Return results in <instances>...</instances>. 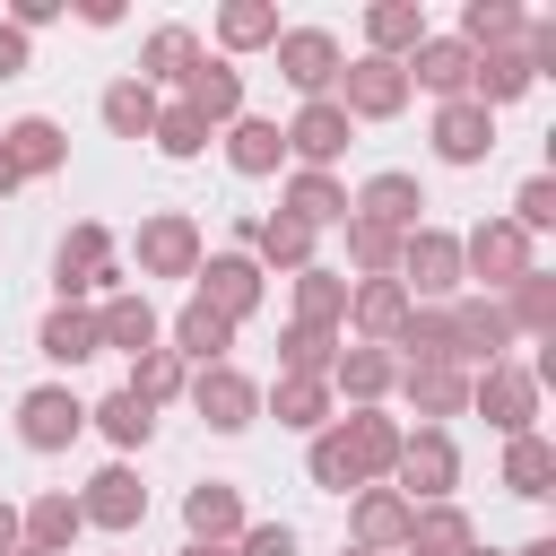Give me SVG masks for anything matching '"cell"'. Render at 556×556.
Wrapping results in <instances>:
<instances>
[{"instance_id":"cell-36","label":"cell","mask_w":556,"mask_h":556,"mask_svg":"<svg viewBox=\"0 0 556 556\" xmlns=\"http://www.w3.org/2000/svg\"><path fill=\"white\" fill-rule=\"evenodd\" d=\"M35 348H43L52 365H87V356H104V348H96V304H52V313L35 321Z\"/></svg>"},{"instance_id":"cell-14","label":"cell","mask_w":556,"mask_h":556,"mask_svg":"<svg viewBox=\"0 0 556 556\" xmlns=\"http://www.w3.org/2000/svg\"><path fill=\"white\" fill-rule=\"evenodd\" d=\"M78 513H87V530L130 539V530L148 521V486H139V469H130V460H104V469L78 486Z\"/></svg>"},{"instance_id":"cell-58","label":"cell","mask_w":556,"mask_h":556,"mask_svg":"<svg viewBox=\"0 0 556 556\" xmlns=\"http://www.w3.org/2000/svg\"><path fill=\"white\" fill-rule=\"evenodd\" d=\"M469 556H504V547H469Z\"/></svg>"},{"instance_id":"cell-56","label":"cell","mask_w":556,"mask_h":556,"mask_svg":"<svg viewBox=\"0 0 556 556\" xmlns=\"http://www.w3.org/2000/svg\"><path fill=\"white\" fill-rule=\"evenodd\" d=\"M182 556H226V547H200V539H182Z\"/></svg>"},{"instance_id":"cell-50","label":"cell","mask_w":556,"mask_h":556,"mask_svg":"<svg viewBox=\"0 0 556 556\" xmlns=\"http://www.w3.org/2000/svg\"><path fill=\"white\" fill-rule=\"evenodd\" d=\"M513 226H521L530 243H539V235L556 226V174H530V182L513 191Z\"/></svg>"},{"instance_id":"cell-38","label":"cell","mask_w":556,"mask_h":556,"mask_svg":"<svg viewBox=\"0 0 556 556\" xmlns=\"http://www.w3.org/2000/svg\"><path fill=\"white\" fill-rule=\"evenodd\" d=\"M287 287H295V321H313V330H339V321H348V269L313 261V269H295Z\"/></svg>"},{"instance_id":"cell-55","label":"cell","mask_w":556,"mask_h":556,"mask_svg":"<svg viewBox=\"0 0 556 556\" xmlns=\"http://www.w3.org/2000/svg\"><path fill=\"white\" fill-rule=\"evenodd\" d=\"M9 191H17V165H9V156H0V200H9Z\"/></svg>"},{"instance_id":"cell-21","label":"cell","mask_w":556,"mask_h":556,"mask_svg":"<svg viewBox=\"0 0 556 556\" xmlns=\"http://www.w3.org/2000/svg\"><path fill=\"white\" fill-rule=\"evenodd\" d=\"M400 70H408V87H426L434 104H452V96H469V70H478V52H469L460 35H426V43H417Z\"/></svg>"},{"instance_id":"cell-48","label":"cell","mask_w":556,"mask_h":556,"mask_svg":"<svg viewBox=\"0 0 556 556\" xmlns=\"http://www.w3.org/2000/svg\"><path fill=\"white\" fill-rule=\"evenodd\" d=\"M304 478H313L321 495H356V460H348V443H339V417L313 434V452H304Z\"/></svg>"},{"instance_id":"cell-37","label":"cell","mask_w":556,"mask_h":556,"mask_svg":"<svg viewBox=\"0 0 556 556\" xmlns=\"http://www.w3.org/2000/svg\"><path fill=\"white\" fill-rule=\"evenodd\" d=\"M504 495H521V504H547L556 495V443L547 434H513L504 443Z\"/></svg>"},{"instance_id":"cell-15","label":"cell","mask_w":556,"mask_h":556,"mask_svg":"<svg viewBox=\"0 0 556 556\" xmlns=\"http://www.w3.org/2000/svg\"><path fill=\"white\" fill-rule=\"evenodd\" d=\"M400 417L391 408H348L339 417V443H348V460H356V486H391V469H400Z\"/></svg>"},{"instance_id":"cell-1","label":"cell","mask_w":556,"mask_h":556,"mask_svg":"<svg viewBox=\"0 0 556 556\" xmlns=\"http://www.w3.org/2000/svg\"><path fill=\"white\" fill-rule=\"evenodd\" d=\"M52 287H61V304H104V295H122L130 269H122V252H113V226L78 217V226L61 235V252H52Z\"/></svg>"},{"instance_id":"cell-6","label":"cell","mask_w":556,"mask_h":556,"mask_svg":"<svg viewBox=\"0 0 556 556\" xmlns=\"http://www.w3.org/2000/svg\"><path fill=\"white\" fill-rule=\"evenodd\" d=\"M182 400H191V417L208 426V434H243V426H261V382L226 356V365H200L191 382H182Z\"/></svg>"},{"instance_id":"cell-40","label":"cell","mask_w":556,"mask_h":556,"mask_svg":"<svg viewBox=\"0 0 556 556\" xmlns=\"http://www.w3.org/2000/svg\"><path fill=\"white\" fill-rule=\"evenodd\" d=\"M269 43H278V9H269V0H226V9H217V61L269 52Z\"/></svg>"},{"instance_id":"cell-31","label":"cell","mask_w":556,"mask_h":556,"mask_svg":"<svg viewBox=\"0 0 556 556\" xmlns=\"http://www.w3.org/2000/svg\"><path fill=\"white\" fill-rule=\"evenodd\" d=\"M217 148H226V165H235L243 182H261V174H278V165H287V139H278V122H269V113L226 122V130H217Z\"/></svg>"},{"instance_id":"cell-18","label":"cell","mask_w":556,"mask_h":556,"mask_svg":"<svg viewBox=\"0 0 556 556\" xmlns=\"http://www.w3.org/2000/svg\"><path fill=\"white\" fill-rule=\"evenodd\" d=\"M443 313H452V356H460V374H469V365H495V356L513 348V321H504L495 295H452Z\"/></svg>"},{"instance_id":"cell-33","label":"cell","mask_w":556,"mask_h":556,"mask_svg":"<svg viewBox=\"0 0 556 556\" xmlns=\"http://www.w3.org/2000/svg\"><path fill=\"white\" fill-rule=\"evenodd\" d=\"M426 35H434V26H426L417 0H374V9H365V52H374V61H408Z\"/></svg>"},{"instance_id":"cell-22","label":"cell","mask_w":556,"mask_h":556,"mask_svg":"<svg viewBox=\"0 0 556 556\" xmlns=\"http://www.w3.org/2000/svg\"><path fill=\"white\" fill-rule=\"evenodd\" d=\"M0 156L17 165V182H35V174H61V165H70V130H61L52 113H17V122L0 130Z\"/></svg>"},{"instance_id":"cell-16","label":"cell","mask_w":556,"mask_h":556,"mask_svg":"<svg viewBox=\"0 0 556 556\" xmlns=\"http://www.w3.org/2000/svg\"><path fill=\"white\" fill-rule=\"evenodd\" d=\"M400 321H408L400 278H348V321H339V339H356V348H391Z\"/></svg>"},{"instance_id":"cell-26","label":"cell","mask_w":556,"mask_h":556,"mask_svg":"<svg viewBox=\"0 0 556 556\" xmlns=\"http://www.w3.org/2000/svg\"><path fill=\"white\" fill-rule=\"evenodd\" d=\"M165 348H174L191 374H200V365H226V348H235V321H226V313H208L200 295H182V313L165 321Z\"/></svg>"},{"instance_id":"cell-43","label":"cell","mask_w":556,"mask_h":556,"mask_svg":"<svg viewBox=\"0 0 556 556\" xmlns=\"http://www.w3.org/2000/svg\"><path fill=\"white\" fill-rule=\"evenodd\" d=\"M521 35H530V17H521L513 0H469V9H460V43H469V52H513Z\"/></svg>"},{"instance_id":"cell-53","label":"cell","mask_w":556,"mask_h":556,"mask_svg":"<svg viewBox=\"0 0 556 556\" xmlns=\"http://www.w3.org/2000/svg\"><path fill=\"white\" fill-rule=\"evenodd\" d=\"M0 556H17V504L0 495Z\"/></svg>"},{"instance_id":"cell-3","label":"cell","mask_w":556,"mask_h":556,"mask_svg":"<svg viewBox=\"0 0 556 556\" xmlns=\"http://www.w3.org/2000/svg\"><path fill=\"white\" fill-rule=\"evenodd\" d=\"M400 295L408 304H452V295H469L460 287V235L452 226H417V235H400Z\"/></svg>"},{"instance_id":"cell-35","label":"cell","mask_w":556,"mask_h":556,"mask_svg":"<svg viewBox=\"0 0 556 556\" xmlns=\"http://www.w3.org/2000/svg\"><path fill=\"white\" fill-rule=\"evenodd\" d=\"M191 70H200V35H191V26H156V35L139 43V70H130V78H139V87H182Z\"/></svg>"},{"instance_id":"cell-9","label":"cell","mask_w":556,"mask_h":556,"mask_svg":"<svg viewBox=\"0 0 556 556\" xmlns=\"http://www.w3.org/2000/svg\"><path fill=\"white\" fill-rule=\"evenodd\" d=\"M269 52H278V78H287L304 104H313V96H330V87H339V70H348V52H339V35H330V26H278V43H269Z\"/></svg>"},{"instance_id":"cell-28","label":"cell","mask_w":556,"mask_h":556,"mask_svg":"<svg viewBox=\"0 0 556 556\" xmlns=\"http://www.w3.org/2000/svg\"><path fill=\"white\" fill-rule=\"evenodd\" d=\"M278 217H295V226H313V235H330V226H348V182L339 174H287V191H278Z\"/></svg>"},{"instance_id":"cell-5","label":"cell","mask_w":556,"mask_h":556,"mask_svg":"<svg viewBox=\"0 0 556 556\" xmlns=\"http://www.w3.org/2000/svg\"><path fill=\"white\" fill-rule=\"evenodd\" d=\"M191 295H200L208 313H226V321L243 330V321H252V313L269 304V278H261V261H252V252L235 243V252H200V269H191Z\"/></svg>"},{"instance_id":"cell-54","label":"cell","mask_w":556,"mask_h":556,"mask_svg":"<svg viewBox=\"0 0 556 556\" xmlns=\"http://www.w3.org/2000/svg\"><path fill=\"white\" fill-rule=\"evenodd\" d=\"M504 556H556V539H521V547H504Z\"/></svg>"},{"instance_id":"cell-12","label":"cell","mask_w":556,"mask_h":556,"mask_svg":"<svg viewBox=\"0 0 556 556\" xmlns=\"http://www.w3.org/2000/svg\"><path fill=\"white\" fill-rule=\"evenodd\" d=\"M200 226L182 217V208H156V217H139V243H130V261H139V287L148 278H191L200 269Z\"/></svg>"},{"instance_id":"cell-25","label":"cell","mask_w":556,"mask_h":556,"mask_svg":"<svg viewBox=\"0 0 556 556\" xmlns=\"http://www.w3.org/2000/svg\"><path fill=\"white\" fill-rule=\"evenodd\" d=\"M408 495L400 486H356V504H348V530H356V547H374V556H400L408 547Z\"/></svg>"},{"instance_id":"cell-2","label":"cell","mask_w":556,"mask_h":556,"mask_svg":"<svg viewBox=\"0 0 556 556\" xmlns=\"http://www.w3.org/2000/svg\"><path fill=\"white\" fill-rule=\"evenodd\" d=\"M539 269V243L513 226V217H478L469 235H460V287L469 295H504L513 278H530Z\"/></svg>"},{"instance_id":"cell-39","label":"cell","mask_w":556,"mask_h":556,"mask_svg":"<svg viewBox=\"0 0 556 556\" xmlns=\"http://www.w3.org/2000/svg\"><path fill=\"white\" fill-rule=\"evenodd\" d=\"M504 321H513V339H556V278L547 269H530V278H513L504 295Z\"/></svg>"},{"instance_id":"cell-30","label":"cell","mask_w":556,"mask_h":556,"mask_svg":"<svg viewBox=\"0 0 556 556\" xmlns=\"http://www.w3.org/2000/svg\"><path fill=\"white\" fill-rule=\"evenodd\" d=\"M182 104H191V113H200L208 130L243 122V70H235V61H208V52H200V70L182 78Z\"/></svg>"},{"instance_id":"cell-29","label":"cell","mask_w":556,"mask_h":556,"mask_svg":"<svg viewBox=\"0 0 556 556\" xmlns=\"http://www.w3.org/2000/svg\"><path fill=\"white\" fill-rule=\"evenodd\" d=\"M261 417H278L287 434H321V426L339 417V400H330V382H304V374H278V382L261 391Z\"/></svg>"},{"instance_id":"cell-49","label":"cell","mask_w":556,"mask_h":556,"mask_svg":"<svg viewBox=\"0 0 556 556\" xmlns=\"http://www.w3.org/2000/svg\"><path fill=\"white\" fill-rule=\"evenodd\" d=\"M339 235H348V269H356V278H391V269H400V235H382V226H365V217H348Z\"/></svg>"},{"instance_id":"cell-24","label":"cell","mask_w":556,"mask_h":556,"mask_svg":"<svg viewBox=\"0 0 556 556\" xmlns=\"http://www.w3.org/2000/svg\"><path fill=\"white\" fill-rule=\"evenodd\" d=\"M243 486H226V478H200L191 495H182V530L200 539V547H235L243 539Z\"/></svg>"},{"instance_id":"cell-10","label":"cell","mask_w":556,"mask_h":556,"mask_svg":"<svg viewBox=\"0 0 556 556\" xmlns=\"http://www.w3.org/2000/svg\"><path fill=\"white\" fill-rule=\"evenodd\" d=\"M278 139H287V156H295L304 174H330V165L356 148V122H348L330 96H313V104H295V113L278 122Z\"/></svg>"},{"instance_id":"cell-23","label":"cell","mask_w":556,"mask_h":556,"mask_svg":"<svg viewBox=\"0 0 556 556\" xmlns=\"http://www.w3.org/2000/svg\"><path fill=\"white\" fill-rule=\"evenodd\" d=\"M391 382H400V356L391 348H339V365H330V400H348V408H382L391 400Z\"/></svg>"},{"instance_id":"cell-47","label":"cell","mask_w":556,"mask_h":556,"mask_svg":"<svg viewBox=\"0 0 556 556\" xmlns=\"http://www.w3.org/2000/svg\"><path fill=\"white\" fill-rule=\"evenodd\" d=\"M148 139H156V156H174V165H191V156H200V148L217 139V130H208V122H200V113H191V104L174 96V104H156V130H148Z\"/></svg>"},{"instance_id":"cell-27","label":"cell","mask_w":556,"mask_h":556,"mask_svg":"<svg viewBox=\"0 0 556 556\" xmlns=\"http://www.w3.org/2000/svg\"><path fill=\"white\" fill-rule=\"evenodd\" d=\"M408 408H417V426H443V417H460L469 408V374L460 365H400V382H391Z\"/></svg>"},{"instance_id":"cell-42","label":"cell","mask_w":556,"mask_h":556,"mask_svg":"<svg viewBox=\"0 0 556 556\" xmlns=\"http://www.w3.org/2000/svg\"><path fill=\"white\" fill-rule=\"evenodd\" d=\"M339 330H313V321H287L278 330V374H304V382H330V365H339Z\"/></svg>"},{"instance_id":"cell-45","label":"cell","mask_w":556,"mask_h":556,"mask_svg":"<svg viewBox=\"0 0 556 556\" xmlns=\"http://www.w3.org/2000/svg\"><path fill=\"white\" fill-rule=\"evenodd\" d=\"M87 426H96L113 452H148V434H156V408H139L130 391H104V400L87 408Z\"/></svg>"},{"instance_id":"cell-52","label":"cell","mask_w":556,"mask_h":556,"mask_svg":"<svg viewBox=\"0 0 556 556\" xmlns=\"http://www.w3.org/2000/svg\"><path fill=\"white\" fill-rule=\"evenodd\" d=\"M26 70H35V43H26V35L0 17V78H26Z\"/></svg>"},{"instance_id":"cell-46","label":"cell","mask_w":556,"mask_h":556,"mask_svg":"<svg viewBox=\"0 0 556 556\" xmlns=\"http://www.w3.org/2000/svg\"><path fill=\"white\" fill-rule=\"evenodd\" d=\"M182 382H191V365H182L174 348H148V356H130V382H122V391H130L139 408H165V400H182Z\"/></svg>"},{"instance_id":"cell-17","label":"cell","mask_w":556,"mask_h":556,"mask_svg":"<svg viewBox=\"0 0 556 556\" xmlns=\"http://www.w3.org/2000/svg\"><path fill=\"white\" fill-rule=\"evenodd\" d=\"M96 348H113V356H148V348H165V313L148 304V287H122V295L96 304Z\"/></svg>"},{"instance_id":"cell-13","label":"cell","mask_w":556,"mask_h":556,"mask_svg":"<svg viewBox=\"0 0 556 556\" xmlns=\"http://www.w3.org/2000/svg\"><path fill=\"white\" fill-rule=\"evenodd\" d=\"M348 217H365V226H382V235H417V226H426V182L400 174V165H382L374 182L348 191Z\"/></svg>"},{"instance_id":"cell-34","label":"cell","mask_w":556,"mask_h":556,"mask_svg":"<svg viewBox=\"0 0 556 556\" xmlns=\"http://www.w3.org/2000/svg\"><path fill=\"white\" fill-rule=\"evenodd\" d=\"M469 547H478V521L460 504H417L408 513V547L400 556H469Z\"/></svg>"},{"instance_id":"cell-51","label":"cell","mask_w":556,"mask_h":556,"mask_svg":"<svg viewBox=\"0 0 556 556\" xmlns=\"http://www.w3.org/2000/svg\"><path fill=\"white\" fill-rule=\"evenodd\" d=\"M226 556H295V530L287 521H243V539Z\"/></svg>"},{"instance_id":"cell-41","label":"cell","mask_w":556,"mask_h":556,"mask_svg":"<svg viewBox=\"0 0 556 556\" xmlns=\"http://www.w3.org/2000/svg\"><path fill=\"white\" fill-rule=\"evenodd\" d=\"M530 87H539V78H530L521 43H513V52H478V70H469V104H486V113H495V104H521Z\"/></svg>"},{"instance_id":"cell-4","label":"cell","mask_w":556,"mask_h":556,"mask_svg":"<svg viewBox=\"0 0 556 556\" xmlns=\"http://www.w3.org/2000/svg\"><path fill=\"white\" fill-rule=\"evenodd\" d=\"M391 486H400L408 504H452V495H460V443H452V426H408Z\"/></svg>"},{"instance_id":"cell-8","label":"cell","mask_w":556,"mask_h":556,"mask_svg":"<svg viewBox=\"0 0 556 556\" xmlns=\"http://www.w3.org/2000/svg\"><path fill=\"white\" fill-rule=\"evenodd\" d=\"M408 70L400 61H374V52H356L348 70H339V87H330V104L348 113V122H391V113H408Z\"/></svg>"},{"instance_id":"cell-44","label":"cell","mask_w":556,"mask_h":556,"mask_svg":"<svg viewBox=\"0 0 556 556\" xmlns=\"http://www.w3.org/2000/svg\"><path fill=\"white\" fill-rule=\"evenodd\" d=\"M156 104H165V96H156V87H139V78H113V87L96 96V113H104V130H113V139H148V130H156Z\"/></svg>"},{"instance_id":"cell-32","label":"cell","mask_w":556,"mask_h":556,"mask_svg":"<svg viewBox=\"0 0 556 556\" xmlns=\"http://www.w3.org/2000/svg\"><path fill=\"white\" fill-rule=\"evenodd\" d=\"M243 252L261 261V278H278V269L295 278V269H313V261H321V235H313V226H295V217H261Z\"/></svg>"},{"instance_id":"cell-19","label":"cell","mask_w":556,"mask_h":556,"mask_svg":"<svg viewBox=\"0 0 556 556\" xmlns=\"http://www.w3.org/2000/svg\"><path fill=\"white\" fill-rule=\"evenodd\" d=\"M434 156L443 165H486L495 156V113L486 104H469V96H452V104H434Z\"/></svg>"},{"instance_id":"cell-59","label":"cell","mask_w":556,"mask_h":556,"mask_svg":"<svg viewBox=\"0 0 556 556\" xmlns=\"http://www.w3.org/2000/svg\"><path fill=\"white\" fill-rule=\"evenodd\" d=\"M17 556H35V547H17Z\"/></svg>"},{"instance_id":"cell-7","label":"cell","mask_w":556,"mask_h":556,"mask_svg":"<svg viewBox=\"0 0 556 556\" xmlns=\"http://www.w3.org/2000/svg\"><path fill=\"white\" fill-rule=\"evenodd\" d=\"M469 408L513 443V434H539V382L513 365V356H495V365H478L469 374Z\"/></svg>"},{"instance_id":"cell-20","label":"cell","mask_w":556,"mask_h":556,"mask_svg":"<svg viewBox=\"0 0 556 556\" xmlns=\"http://www.w3.org/2000/svg\"><path fill=\"white\" fill-rule=\"evenodd\" d=\"M78 530H87V513L70 486H43L35 504H17V547H35V556H70Z\"/></svg>"},{"instance_id":"cell-11","label":"cell","mask_w":556,"mask_h":556,"mask_svg":"<svg viewBox=\"0 0 556 556\" xmlns=\"http://www.w3.org/2000/svg\"><path fill=\"white\" fill-rule=\"evenodd\" d=\"M78 434H87V400H78L70 382L17 391V443H26V452H70Z\"/></svg>"},{"instance_id":"cell-57","label":"cell","mask_w":556,"mask_h":556,"mask_svg":"<svg viewBox=\"0 0 556 556\" xmlns=\"http://www.w3.org/2000/svg\"><path fill=\"white\" fill-rule=\"evenodd\" d=\"M339 556H374V547H339Z\"/></svg>"}]
</instances>
